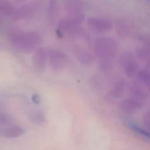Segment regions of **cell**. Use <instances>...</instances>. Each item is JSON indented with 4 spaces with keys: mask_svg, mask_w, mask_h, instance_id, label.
<instances>
[{
    "mask_svg": "<svg viewBox=\"0 0 150 150\" xmlns=\"http://www.w3.org/2000/svg\"><path fill=\"white\" fill-rule=\"evenodd\" d=\"M11 43L18 50L23 53H29L40 43L39 34L33 32H18L11 36Z\"/></svg>",
    "mask_w": 150,
    "mask_h": 150,
    "instance_id": "6da1fadb",
    "label": "cell"
},
{
    "mask_svg": "<svg viewBox=\"0 0 150 150\" xmlns=\"http://www.w3.org/2000/svg\"><path fill=\"white\" fill-rule=\"evenodd\" d=\"M118 43L108 37L98 38L94 45V53L101 61H111L118 51Z\"/></svg>",
    "mask_w": 150,
    "mask_h": 150,
    "instance_id": "7a4b0ae2",
    "label": "cell"
},
{
    "mask_svg": "<svg viewBox=\"0 0 150 150\" xmlns=\"http://www.w3.org/2000/svg\"><path fill=\"white\" fill-rule=\"evenodd\" d=\"M46 52L47 60L53 71H60L66 66L69 57L66 53L57 49H48Z\"/></svg>",
    "mask_w": 150,
    "mask_h": 150,
    "instance_id": "3957f363",
    "label": "cell"
},
{
    "mask_svg": "<svg viewBox=\"0 0 150 150\" xmlns=\"http://www.w3.org/2000/svg\"><path fill=\"white\" fill-rule=\"evenodd\" d=\"M120 64L122 67L126 76L132 78L137 76L139 71L138 63L132 53L124 52L120 58Z\"/></svg>",
    "mask_w": 150,
    "mask_h": 150,
    "instance_id": "277c9868",
    "label": "cell"
},
{
    "mask_svg": "<svg viewBox=\"0 0 150 150\" xmlns=\"http://www.w3.org/2000/svg\"><path fill=\"white\" fill-rule=\"evenodd\" d=\"M87 25L90 29L98 33H107L112 29L111 22L103 18L90 17L87 19Z\"/></svg>",
    "mask_w": 150,
    "mask_h": 150,
    "instance_id": "5b68a950",
    "label": "cell"
},
{
    "mask_svg": "<svg viewBox=\"0 0 150 150\" xmlns=\"http://www.w3.org/2000/svg\"><path fill=\"white\" fill-rule=\"evenodd\" d=\"M47 60V57L46 50L42 47L37 48L33 55L32 60L34 70L37 73H43L46 69Z\"/></svg>",
    "mask_w": 150,
    "mask_h": 150,
    "instance_id": "8992f818",
    "label": "cell"
},
{
    "mask_svg": "<svg viewBox=\"0 0 150 150\" xmlns=\"http://www.w3.org/2000/svg\"><path fill=\"white\" fill-rule=\"evenodd\" d=\"M128 91L131 97L140 101L144 104L148 94L146 87L137 79L132 81L128 86Z\"/></svg>",
    "mask_w": 150,
    "mask_h": 150,
    "instance_id": "52a82bcc",
    "label": "cell"
},
{
    "mask_svg": "<svg viewBox=\"0 0 150 150\" xmlns=\"http://www.w3.org/2000/svg\"><path fill=\"white\" fill-rule=\"evenodd\" d=\"M143 105V103L131 96L123 99L120 103V109L127 114H132L137 112Z\"/></svg>",
    "mask_w": 150,
    "mask_h": 150,
    "instance_id": "ba28073f",
    "label": "cell"
},
{
    "mask_svg": "<svg viewBox=\"0 0 150 150\" xmlns=\"http://www.w3.org/2000/svg\"><path fill=\"white\" fill-rule=\"evenodd\" d=\"M127 84L124 79L117 80L111 88L107 94V97L109 99L117 100L122 97L127 90Z\"/></svg>",
    "mask_w": 150,
    "mask_h": 150,
    "instance_id": "9c48e42d",
    "label": "cell"
},
{
    "mask_svg": "<svg viewBox=\"0 0 150 150\" xmlns=\"http://www.w3.org/2000/svg\"><path fill=\"white\" fill-rule=\"evenodd\" d=\"M75 55L78 61L83 64L89 65L94 60V56L87 49L81 46L75 48Z\"/></svg>",
    "mask_w": 150,
    "mask_h": 150,
    "instance_id": "30bf717a",
    "label": "cell"
},
{
    "mask_svg": "<svg viewBox=\"0 0 150 150\" xmlns=\"http://www.w3.org/2000/svg\"><path fill=\"white\" fill-rule=\"evenodd\" d=\"M35 11V5L32 3L26 4L18 9H15L13 15V18L15 20H21L26 18L34 13Z\"/></svg>",
    "mask_w": 150,
    "mask_h": 150,
    "instance_id": "8fae6325",
    "label": "cell"
},
{
    "mask_svg": "<svg viewBox=\"0 0 150 150\" xmlns=\"http://www.w3.org/2000/svg\"><path fill=\"white\" fill-rule=\"evenodd\" d=\"M13 118L4 110V107L0 103V136L9 126L15 124Z\"/></svg>",
    "mask_w": 150,
    "mask_h": 150,
    "instance_id": "7c38bea8",
    "label": "cell"
},
{
    "mask_svg": "<svg viewBox=\"0 0 150 150\" xmlns=\"http://www.w3.org/2000/svg\"><path fill=\"white\" fill-rule=\"evenodd\" d=\"M66 8L69 16H76L83 13L82 5L78 0H66Z\"/></svg>",
    "mask_w": 150,
    "mask_h": 150,
    "instance_id": "4fadbf2b",
    "label": "cell"
},
{
    "mask_svg": "<svg viewBox=\"0 0 150 150\" xmlns=\"http://www.w3.org/2000/svg\"><path fill=\"white\" fill-rule=\"evenodd\" d=\"M137 77V79L150 92V71L146 69L139 70Z\"/></svg>",
    "mask_w": 150,
    "mask_h": 150,
    "instance_id": "5bb4252c",
    "label": "cell"
},
{
    "mask_svg": "<svg viewBox=\"0 0 150 150\" xmlns=\"http://www.w3.org/2000/svg\"><path fill=\"white\" fill-rule=\"evenodd\" d=\"M15 9L8 0H0V13L6 15L12 16Z\"/></svg>",
    "mask_w": 150,
    "mask_h": 150,
    "instance_id": "9a60e30c",
    "label": "cell"
},
{
    "mask_svg": "<svg viewBox=\"0 0 150 150\" xmlns=\"http://www.w3.org/2000/svg\"><path fill=\"white\" fill-rule=\"evenodd\" d=\"M58 10V0H48L47 13L49 18L53 20L56 16Z\"/></svg>",
    "mask_w": 150,
    "mask_h": 150,
    "instance_id": "2e32d148",
    "label": "cell"
},
{
    "mask_svg": "<svg viewBox=\"0 0 150 150\" xmlns=\"http://www.w3.org/2000/svg\"><path fill=\"white\" fill-rule=\"evenodd\" d=\"M116 32L118 36L125 38L129 33L128 27L122 22H118L116 25Z\"/></svg>",
    "mask_w": 150,
    "mask_h": 150,
    "instance_id": "e0dca14e",
    "label": "cell"
},
{
    "mask_svg": "<svg viewBox=\"0 0 150 150\" xmlns=\"http://www.w3.org/2000/svg\"><path fill=\"white\" fill-rule=\"evenodd\" d=\"M137 57L141 60H146L150 56V47H140L136 51Z\"/></svg>",
    "mask_w": 150,
    "mask_h": 150,
    "instance_id": "ac0fdd59",
    "label": "cell"
},
{
    "mask_svg": "<svg viewBox=\"0 0 150 150\" xmlns=\"http://www.w3.org/2000/svg\"><path fill=\"white\" fill-rule=\"evenodd\" d=\"M32 120L33 122L40 124L41 123H43L45 121V116L43 114L40 113L39 111L35 112L32 115H31Z\"/></svg>",
    "mask_w": 150,
    "mask_h": 150,
    "instance_id": "d6986e66",
    "label": "cell"
},
{
    "mask_svg": "<svg viewBox=\"0 0 150 150\" xmlns=\"http://www.w3.org/2000/svg\"><path fill=\"white\" fill-rule=\"evenodd\" d=\"M142 122L146 129L150 131V110L147 111L143 115Z\"/></svg>",
    "mask_w": 150,
    "mask_h": 150,
    "instance_id": "ffe728a7",
    "label": "cell"
},
{
    "mask_svg": "<svg viewBox=\"0 0 150 150\" xmlns=\"http://www.w3.org/2000/svg\"><path fill=\"white\" fill-rule=\"evenodd\" d=\"M32 101L36 104H39V103L40 102V96L37 94H34L32 96Z\"/></svg>",
    "mask_w": 150,
    "mask_h": 150,
    "instance_id": "44dd1931",
    "label": "cell"
},
{
    "mask_svg": "<svg viewBox=\"0 0 150 150\" xmlns=\"http://www.w3.org/2000/svg\"><path fill=\"white\" fill-rule=\"evenodd\" d=\"M145 66L146 67V70L150 71V56L145 60Z\"/></svg>",
    "mask_w": 150,
    "mask_h": 150,
    "instance_id": "7402d4cb",
    "label": "cell"
},
{
    "mask_svg": "<svg viewBox=\"0 0 150 150\" xmlns=\"http://www.w3.org/2000/svg\"><path fill=\"white\" fill-rule=\"evenodd\" d=\"M14 1H15L16 2H18V3H20V2H24V1H26V0H14Z\"/></svg>",
    "mask_w": 150,
    "mask_h": 150,
    "instance_id": "603a6c76",
    "label": "cell"
},
{
    "mask_svg": "<svg viewBox=\"0 0 150 150\" xmlns=\"http://www.w3.org/2000/svg\"><path fill=\"white\" fill-rule=\"evenodd\" d=\"M147 1H149V2H150V0H147Z\"/></svg>",
    "mask_w": 150,
    "mask_h": 150,
    "instance_id": "cb8c5ba5",
    "label": "cell"
}]
</instances>
